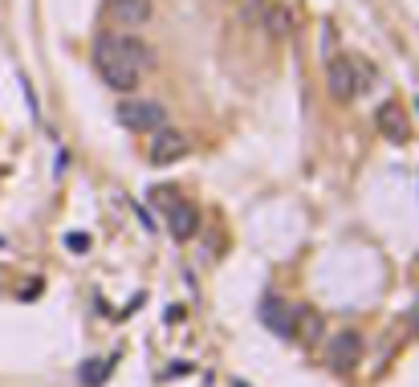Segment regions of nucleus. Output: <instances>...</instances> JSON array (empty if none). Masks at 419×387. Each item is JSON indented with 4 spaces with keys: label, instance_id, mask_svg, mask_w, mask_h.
Listing matches in <instances>:
<instances>
[{
    "label": "nucleus",
    "instance_id": "nucleus-14",
    "mask_svg": "<svg viewBox=\"0 0 419 387\" xmlns=\"http://www.w3.org/2000/svg\"><path fill=\"white\" fill-rule=\"evenodd\" d=\"M415 111H419V98H415Z\"/></svg>",
    "mask_w": 419,
    "mask_h": 387
},
{
    "label": "nucleus",
    "instance_id": "nucleus-12",
    "mask_svg": "<svg viewBox=\"0 0 419 387\" xmlns=\"http://www.w3.org/2000/svg\"><path fill=\"white\" fill-rule=\"evenodd\" d=\"M265 4H269V0H244V4H241V21H244V25H248V21L257 25V16H260Z\"/></svg>",
    "mask_w": 419,
    "mask_h": 387
},
{
    "label": "nucleus",
    "instance_id": "nucleus-8",
    "mask_svg": "<svg viewBox=\"0 0 419 387\" xmlns=\"http://www.w3.org/2000/svg\"><path fill=\"white\" fill-rule=\"evenodd\" d=\"M167 225H171V237H176V241H188V237H195V228H200V208H195L192 200L171 204V212H167Z\"/></svg>",
    "mask_w": 419,
    "mask_h": 387
},
{
    "label": "nucleus",
    "instance_id": "nucleus-13",
    "mask_svg": "<svg viewBox=\"0 0 419 387\" xmlns=\"http://www.w3.org/2000/svg\"><path fill=\"white\" fill-rule=\"evenodd\" d=\"M65 245H69L74 253H81V249H90V237H81V232H69V237H65Z\"/></svg>",
    "mask_w": 419,
    "mask_h": 387
},
{
    "label": "nucleus",
    "instance_id": "nucleus-6",
    "mask_svg": "<svg viewBox=\"0 0 419 387\" xmlns=\"http://www.w3.org/2000/svg\"><path fill=\"white\" fill-rule=\"evenodd\" d=\"M374 127L383 130L391 143H403L407 135H411V118H407V111L399 102H383V106L374 111Z\"/></svg>",
    "mask_w": 419,
    "mask_h": 387
},
{
    "label": "nucleus",
    "instance_id": "nucleus-4",
    "mask_svg": "<svg viewBox=\"0 0 419 387\" xmlns=\"http://www.w3.org/2000/svg\"><path fill=\"white\" fill-rule=\"evenodd\" d=\"M326 78H330V94L338 98V102H350V98H358V90L371 86L367 74L358 78V62H350V57H334L330 69H326Z\"/></svg>",
    "mask_w": 419,
    "mask_h": 387
},
{
    "label": "nucleus",
    "instance_id": "nucleus-10",
    "mask_svg": "<svg viewBox=\"0 0 419 387\" xmlns=\"http://www.w3.org/2000/svg\"><path fill=\"white\" fill-rule=\"evenodd\" d=\"M358 351H362V339H358L355 330H350V335H338V339H334V351H330V355H334V367H355Z\"/></svg>",
    "mask_w": 419,
    "mask_h": 387
},
{
    "label": "nucleus",
    "instance_id": "nucleus-3",
    "mask_svg": "<svg viewBox=\"0 0 419 387\" xmlns=\"http://www.w3.org/2000/svg\"><path fill=\"white\" fill-rule=\"evenodd\" d=\"M188 155V135L176 127H155L151 135H147V159H151V167H171V163H179Z\"/></svg>",
    "mask_w": 419,
    "mask_h": 387
},
{
    "label": "nucleus",
    "instance_id": "nucleus-11",
    "mask_svg": "<svg viewBox=\"0 0 419 387\" xmlns=\"http://www.w3.org/2000/svg\"><path fill=\"white\" fill-rule=\"evenodd\" d=\"M114 359H102V363H90V367H81V383L86 387H102L106 383V375H110Z\"/></svg>",
    "mask_w": 419,
    "mask_h": 387
},
{
    "label": "nucleus",
    "instance_id": "nucleus-5",
    "mask_svg": "<svg viewBox=\"0 0 419 387\" xmlns=\"http://www.w3.org/2000/svg\"><path fill=\"white\" fill-rule=\"evenodd\" d=\"M106 16L118 29H143L155 16V4L151 0H106Z\"/></svg>",
    "mask_w": 419,
    "mask_h": 387
},
{
    "label": "nucleus",
    "instance_id": "nucleus-15",
    "mask_svg": "<svg viewBox=\"0 0 419 387\" xmlns=\"http://www.w3.org/2000/svg\"><path fill=\"white\" fill-rule=\"evenodd\" d=\"M0 245H4V241H0Z\"/></svg>",
    "mask_w": 419,
    "mask_h": 387
},
{
    "label": "nucleus",
    "instance_id": "nucleus-1",
    "mask_svg": "<svg viewBox=\"0 0 419 387\" xmlns=\"http://www.w3.org/2000/svg\"><path fill=\"white\" fill-rule=\"evenodd\" d=\"M151 62H155V53L130 33H106L94 45V69L114 94H130L151 69Z\"/></svg>",
    "mask_w": 419,
    "mask_h": 387
},
{
    "label": "nucleus",
    "instance_id": "nucleus-7",
    "mask_svg": "<svg viewBox=\"0 0 419 387\" xmlns=\"http://www.w3.org/2000/svg\"><path fill=\"white\" fill-rule=\"evenodd\" d=\"M257 29L265 33V37H273V41H285V37L293 33V13L281 4V0H269L257 16Z\"/></svg>",
    "mask_w": 419,
    "mask_h": 387
},
{
    "label": "nucleus",
    "instance_id": "nucleus-2",
    "mask_svg": "<svg viewBox=\"0 0 419 387\" xmlns=\"http://www.w3.org/2000/svg\"><path fill=\"white\" fill-rule=\"evenodd\" d=\"M114 118L130 135H151L155 127L167 123V111H163V102H155V98H118Z\"/></svg>",
    "mask_w": 419,
    "mask_h": 387
},
{
    "label": "nucleus",
    "instance_id": "nucleus-9",
    "mask_svg": "<svg viewBox=\"0 0 419 387\" xmlns=\"http://www.w3.org/2000/svg\"><path fill=\"white\" fill-rule=\"evenodd\" d=\"M260 318L269 322V330L273 335H281V339H293V314L277 298H265V306H260Z\"/></svg>",
    "mask_w": 419,
    "mask_h": 387
}]
</instances>
